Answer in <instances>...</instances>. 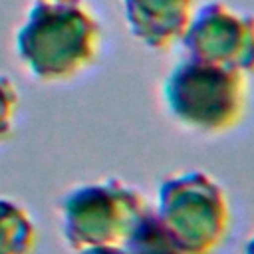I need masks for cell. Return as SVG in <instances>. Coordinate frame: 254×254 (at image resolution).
<instances>
[{
    "label": "cell",
    "mask_w": 254,
    "mask_h": 254,
    "mask_svg": "<svg viewBox=\"0 0 254 254\" xmlns=\"http://www.w3.org/2000/svg\"><path fill=\"white\" fill-rule=\"evenodd\" d=\"M244 254H254V234L248 238V242L244 246Z\"/></svg>",
    "instance_id": "cell-11"
},
{
    "label": "cell",
    "mask_w": 254,
    "mask_h": 254,
    "mask_svg": "<svg viewBox=\"0 0 254 254\" xmlns=\"http://www.w3.org/2000/svg\"><path fill=\"white\" fill-rule=\"evenodd\" d=\"M153 212L187 254H214L232 218L222 185L198 169L167 177L159 185Z\"/></svg>",
    "instance_id": "cell-3"
},
{
    "label": "cell",
    "mask_w": 254,
    "mask_h": 254,
    "mask_svg": "<svg viewBox=\"0 0 254 254\" xmlns=\"http://www.w3.org/2000/svg\"><path fill=\"white\" fill-rule=\"evenodd\" d=\"M129 254H187L149 206L123 242Z\"/></svg>",
    "instance_id": "cell-8"
},
{
    "label": "cell",
    "mask_w": 254,
    "mask_h": 254,
    "mask_svg": "<svg viewBox=\"0 0 254 254\" xmlns=\"http://www.w3.org/2000/svg\"><path fill=\"white\" fill-rule=\"evenodd\" d=\"M101 26L81 0H36L14 34V52L40 83H64L99 56Z\"/></svg>",
    "instance_id": "cell-1"
},
{
    "label": "cell",
    "mask_w": 254,
    "mask_h": 254,
    "mask_svg": "<svg viewBox=\"0 0 254 254\" xmlns=\"http://www.w3.org/2000/svg\"><path fill=\"white\" fill-rule=\"evenodd\" d=\"M121 6L131 36L153 52L181 44L194 14V0H121Z\"/></svg>",
    "instance_id": "cell-6"
},
{
    "label": "cell",
    "mask_w": 254,
    "mask_h": 254,
    "mask_svg": "<svg viewBox=\"0 0 254 254\" xmlns=\"http://www.w3.org/2000/svg\"><path fill=\"white\" fill-rule=\"evenodd\" d=\"M147 208L139 189L117 177L77 185L60 200L64 240L73 252L121 246Z\"/></svg>",
    "instance_id": "cell-4"
},
{
    "label": "cell",
    "mask_w": 254,
    "mask_h": 254,
    "mask_svg": "<svg viewBox=\"0 0 254 254\" xmlns=\"http://www.w3.org/2000/svg\"><path fill=\"white\" fill-rule=\"evenodd\" d=\"M163 97L169 113L181 125L220 135L234 129L246 113V73L185 58L169 71Z\"/></svg>",
    "instance_id": "cell-2"
},
{
    "label": "cell",
    "mask_w": 254,
    "mask_h": 254,
    "mask_svg": "<svg viewBox=\"0 0 254 254\" xmlns=\"http://www.w3.org/2000/svg\"><path fill=\"white\" fill-rule=\"evenodd\" d=\"M181 44L187 58L254 73V16L222 2H206L194 10Z\"/></svg>",
    "instance_id": "cell-5"
},
{
    "label": "cell",
    "mask_w": 254,
    "mask_h": 254,
    "mask_svg": "<svg viewBox=\"0 0 254 254\" xmlns=\"http://www.w3.org/2000/svg\"><path fill=\"white\" fill-rule=\"evenodd\" d=\"M75 254H129L125 246H93V248H83L77 250Z\"/></svg>",
    "instance_id": "cell-10"
},
{
    "label": "cell",
    "mask_w": 254,
    "mask_h": 254,
    "mask_svg": "<svg viewBox=\"0 0 254 254\" xmlns=\"http://www.w3.org/2000/svg\"><path fill=\"white\" fill-rule=\"evenodd\" d=\"M38 228L30 210L8 196H0V254H34Z\"/></svg>",
    "instance_id": "cell-7"
},
{
    "label": "cell",
    "mask_w": 254,
    "mask_h": 254,
    "mask_svg": "<svg viewBox=\"0 0 254 254\" xmlns=\"http://www.w3.org/2000/svg\"><path fill=\"white\" fill-rule=\"evenodd\" d=\"M20 109V91L10 75L0 73V145L12 139Z\"/></svg>",
    "instance_id": "cell-9"
}]
</instances>
